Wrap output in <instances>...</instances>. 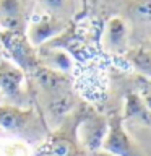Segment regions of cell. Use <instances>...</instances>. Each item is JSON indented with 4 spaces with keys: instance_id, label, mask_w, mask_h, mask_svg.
<instances>
[{
    "instance_id": "9c48e42d",
    "label": "cell",
    "mask_w": 151,
    "mask_h": 156,
    "mask_svg": "<svg viewBox=\"0 0 151 156\" xmlns=\"http://www.w3.org/2000/svg\"><path fill=\"white\" fill-rule=\"evenodd\" d=\"M46 62L51 70L58 72V73H67L70 72V68L73 65L72 57L67 52L58 51V49H51L46 52Z\"/></svg>"
},
{
    "instance_id": "6da1fadb",
    "label": "cell",
    "mask_w": 151,
    "mask_h": 156,
    "mask_svg": "<svg viewBox=\"0 0 151 156\" xmlns=\"http://www.w3.org/2000/svg\"><path fill=\"white\" fill-rule=\"evenodd\" d=\"M0 127L13 133L16 138L26 143H34L44 138V125L37 112L29 107H19L13 104L0 106Z\"/></svg>"
},
{
    "instance_id": "8992f818",
    "label": "cell",
    "mask_w": 151,
    "mask_h": 156,
    "mask_svg": "<svg viewBox=\"0 0 151 156\" xmlns=\"http://www.w3.org/2000/svg\"><path fill=\"white\" fill-rule=\"evenodd\" d=\"M104 46L109 52H125L128 46V24L122 16H112L106 24Z\"/></svg>"
},
{
    "instance_id": "5bb4252c",
    "label": "cell",
    "mask_w": 151,
    "mask_h": 156,
    "mask_svg": "<svg viewBox=\"0 0 151 156\" xmlns=\"http://www.w3.org/2000/svg\"><path fill=\"white\" fill-rule=\"evenodd\" d=\"M143 101H145V106L151 111V83L145 88V91H143Z\"/></svg>"
},
{
    "instance_id": "4fadbf2b",
    "label": "cell",
    "mask_w": 151,
    "mask_h": 156,
    "mask_svg": "<svg viewBox=\"0 0 151 156\" xmlns=\"http://www.w3.org/2000/svg\"><path fill=\"white\" fill-rule=\"evenodd\" d=\"M136 63H138V67L141 70L151 73V58L149 55H146L145 52H138V57H136Z\"/></svg>"
},
{
    "instance_id": "8fae6325",
    "label": "cell",
    "mask_w": 151,
    "mask_h": 156,
    "mask_svg": "<svg viewBox=\"0 0 151 156\" xmlns=\"http://www.w3.org/2000/svg\"><path fill=\"white\" fill-rule=\"evenodd\" d=\"M49 156H76V148L73 146L72 140L65 136H57L47 143Z\"/></svg>"
},
{
    "instance_id": "30bf717a",
    "label": "cell",
    "mask_w": 151,
    "mask_h": 156,
    "mask_svg": "<svg viewBox=\"0 0 151 156\" xmlns=\"http://www.w3.org/2000/svg\"><path fill=\"white\" fill-rule=\"evenodd\" d=\"M0 156H31V148L29 143L15 136L0 141Z\"/></svg>"
},
{
    "instance_id": "ba28073f",
    "label": "cell",
    "mask_w": 151,
    "mask_h": 156,
    "mask_svg": "<svg viewBox=\"0 0 151 156\" xmlns=\"http://www.w3.org/2000/svg\"><path fill=\"white\" fill-rule=\"evenodd\" d=\"M127 13L135 23H151V0H128Z\"/></svg>"
},
{
    "instance_id": "52a82bcc",
    "label": "cell",
    "mask_w": 151,
    "mask_h": 156,
    "mask_svg": "<svg viewBox=\"0 0 151 156\" xmlns=\"http://www.w3.org/2000/svg\"><path fill=\"white\" fill-rule=\"evenodd\" d=\"M107 132V120L99 119V117H93V119L85 120L80 125V140L85 143L88 148L96 150L102 146Z\"/></svg>"
},
{
    "instance_id": "5b68a950",
    "label": "cell",
    "mask_w": 151,
    "mask_h": 156,
    "mask_svg": "<svg viewBox=\"0 0 151 156\" xmlns=\"http://www.w3.org/2000/svg\"><path fill=\"white\" fill-rule=\"evenodd\" d=\"M26 0H0V26L7 31L19 33L26 24Z\"/></svg>"
},
{
    "instance_id": "e0dca14e",
    "label": "cell",
    "mask_w": 151,
    "mask_h": 156,
    "mask_svg": "<svg viewBox=\"0 0 151 156\" xmlns=\"http://www.w3.org/2000/svg\"><path fill=\"white\" fill-rule=\"evenodd\" d=\"M149 46H151V41H149Z\"/></svg>"
},
{
    "instance_id": "2e32d148",
    "label": "cell",
    "mask_w": 151,
    "mask_h": 156,
    "mask_svg": "<svg viewBox=\"0 0 151 156\" xmlns=\"http://www.w3.org/2000/svg\"><path fill=\"white\" fill-rule=\"evenodd\" d=\"M0 58H2V51H0Z\"/></svg>"
},
{
    "instance_id": "7c38bea8",
    "label": "cell",
    "mask_w": 151,
    "mask_h": 156,
    "mask_svg": "<svg viewBox=\"0 0 151 156\" xmlns=\"http://www.w3.org/2000/svg\"><path fill=\"white\" fill-rule=\"evenodd\" d=\"M44 7V12L52 13L55 16L62 18L68 16L73 10V0H39Z\"/></svg>"
},
{
    "instance_id": "277c9868",
    "label": "cell",
    "mask_w": 151,
    "mask_h": 156,
    "mask_svg": "<svg viewBox=\"0 0 151 156\" xmlns=\"http://www.w3.org/2000/svg\"><path fill=\"white\" fill-rule=\"evenodd\" d=\"M65 26V21L52 13L42 12L39 15H34L28 23V42L33 47H37L54 36L60 34Z\"/></svg>"
},
{
    "instance_id": "7a4b0ae2",
    "label": "cell",
    "mask_w": 151,
    "mask_h": 156,
    "mask_svg": "<svg viewBox=\"0 0 151 156\" xmlns=\"http://www.w3.org/2000/svg\"><path fill=\"white\" fill-rule=\"evenodd\" d=\"M0 93L8 104L26 107L24 73L18 65L5 58H0Z\"/></svg>"
},
{
    "instance_id": "9a60e30c",
    "label": "cell",
    "mask_w": 151,
    "mask_h": 156,
    "mask_svg": "<svg viewBox=\"0 0 151 156\" xmlns=\"http://www.w3.org/2000/svg\"><path fill=\"white\" fill-rule=\"evenodd\" d=\"M96 156H114V154L107 153V151H102V153H96Z\"/></svg>"
},
{
    "instance_id": "3957f363",
    "label": "cell",
    "mask_w": 151,
    "mask_h": 156,
    "mask_svg": "<svg viewBox=\"0 0 151 156\" xmlns=\"http://www.w3.org/2000/svg\"><path fill=\"white\" fill-rule=\"evenodd\" d=\"M102 146L107 153L114 156H145L140 146L130 138V135L125 132L122 125L120 117H111L107 120V132L102 141Z\"/></svg>"
}]
</instances>
